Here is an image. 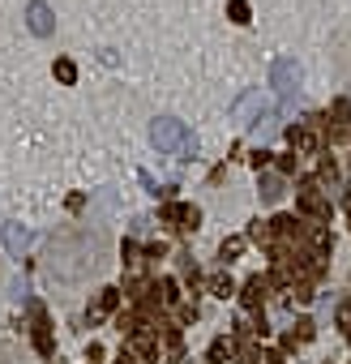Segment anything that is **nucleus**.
Masks as SVG:
<instances>
[{"label":"nucleus","instance_id":"f3484780","mask_svg":"<svg viewBox=\"0 0 351 364\" xmlns=\"http://www.w3.org/2000/svg\"><path fill=\"white\" fill-rule=\"evenodd\" d=\"M338 326H342V334H351V304L338 309Z\"/></svg>","mask_w":351,"mask_h":364},{"label":"nucleus","instance_id":"423d86ee","mask_svg":"<svg viewBox=\"0 0 351 364\" xmlns=\"http://www.w3.org/2000/svg\"><path fill=\"white\" fill-rule=\"evenodd\" d=\"M0 240H5L9 257H22V253L31 249V232H26L22 223H5V228H0Z\"/></svg>","mask_w":351,"mask_h":364},{"label":"nucleus","instance_id":"4468645a","mask_svg":"<svg viewBox=\"0 0 351 364\" xmlns=\"http://www.w3.org/2000/svg\"><path fill=\"white\" fill-rule=\"evenodd\" d=\"M210 287H215V296H223V300H227V296L236 291V287H232V279H223V274H219V279H215Z\"/></svg>","mask_w":351,"mask_h":364},{"label":"nucleus","instance_id":"20e7f679","mask_svg":"<svg viewBox=\"0 0 351 364\" xmlns=\"http://www.w3.org/2000/svg\"><path fill=\"white\" fill-rule=\"evenodd\" d=\"M270 86L279 90V99H283V103H291V99H296V90H300V65H296L291 56H279V60L270 65Z\"/></svg>","mask_w":351,"mask_h":364},{"label":"nucleus","instance_id":"f8f14e48","mask_svg":"<svg viewBox=\"0 0 351 364\" xmlns=\"http://www.w3.org/2000/svg\"><path fill=\"white\" fill-rule=\"evenodd\" d=\"M56 77H60L65 86H73V82H77V65H73V60H56Z\"/></svg>","mask_w":351,"mask_h":364},{"label":"nucleus","instance_id":"9b49d317","mask_svg":"<svg viewBox=\"0 0 351 364\" xmlns=\"http://www.w3.org/2000/svg\"><path fill=\"white\" fill-rule=\"evenodd\" d=\"M283 198V180L279 176H261V202H279Z\"/></svg>","mask_w":351,"mask_h":364},{"label":"nucleus","instance_id":"6e6552de","mask_svg":"<svg viewBox=\"0 0 351 364\" xmlns=\"http://www.w3.org/2000/svg\"><path fill=\"white\" fill-rule=\"evenodd\" d=\"M124 347H129V360H137V364H150V360H154V351H158V347H154V338H146V334H129V343H124Z\"/></svg>","mask_w":351,"mask_h":364},{"label":"nucleus","instance_id":"9d476101","mask_svg":"<svg viewBox=\"0 0 351 364\" xmlns=\"http://www.w3.org/2000/svg\"><path fill=\"white\" fill-rule=\"evenodd\" d=\"M291 146H296V154H313L317 150V133L313 129H291Z\"/></svg>","mask_w":351,"mask_h":364},{"label":"nucleus","instance_id":"ddd939ff","mask_svg":"<svg viewBox=\"0 0 351 364\" xmlns=\"http://www.w3.org/2000/svg\"><path fill=\"white\" fill-rule=\"evenodd\" d=\"M227 14H232V22H249V0H227Z\"/></svg>","mask_w":351,"mask_h":364},{"label":"nucleus","instance_id":"f257e3e1","mask_svg":"<svg viewBox=\"0 0 351 364\" xmlns=\"http://www.w3.org/2000/svg\"><path fill=\"white\" fill-rule=\"evenodd\" d=\"M99 249H103V240H99V236L90 240V236H82V232H60V236H52L48 270H52V274H60V279H77V274L94 270Z\"/></svg>","mask_w":351,"mask_h":364},{"label":"nucleus","instance_id":"0eeeda50","mask_svg":"<svg viewBox=\"0 0 351 364\" xmlns=\"http://www.w3.org/2000/svg\"><path fill=\"white\" fill-rule=\"evenodd\" d=\"M163 219H167V223H176V228H185V232L202 223L198 206H180V202H171V206H163Z\"/></svg>","mask_w":351,"mask_h":364},{"label":"nucleus","instance_id":"39448f33","mask_svg":"<svg viewBox=\"0 0 351 364\" xmlns=\"http://www.w3.org/2000/svg\"><path fill=\"white\" fill-rule=\"evenodd\" d=\"M26 26H31V35H39V39H48V35L56 31V14L48 9V0H31V5H26Z\"/></svg>","mask_w":351,"mask_h":364},{"label":"nucleus","instance_id":"a211bd4d","mask_svg":"<svg viewBox=\"0 0 351 364\" xmlns=\"http://www.w3.org/2000/svg\"><path fill=\"white\" fill-rule=\"evenodd\" d=\"M240 249H244V240L236 236V240H227V245H223V257H227V253H240Z\"/></svg>","mask_w":351,"mask_h":364},{"label":"nucleus","instance_id":"f03ea898","mask_svg":"<svg viewBox=\"0 0 351 364\" xmlns=\"http://www.w3.org/2000/svg\"><path fill=\"white\" fill-rule=\"evenodd\" d=\"M150 141H154L158 154H176V159H185V154L198 150V137L189 133L185 120H176V116H158V120L150 124Z\"/></svg>","mask_w":351,"mask_h":364},{"label":"nucleus","instance_id":"2eb2a0df","mask_svg":"<svg viewBox=\"0 0 351 364\" xmlns=\"http://www.w3.org/2000/svg\"><path fill=\"white\" fill-rule=\"evenodd\" d=\"M334 116H338L342 124H351V103H347V99H334Z\"/></svg>","mask_w":351,"mask_h":364},{"label":"nucleus","instance_id":"dca6fc26","mask_svg":"<svg viewBox=\"0 0 351 364\" xmlns=\"http://www.w3.org/2000/svg\"><path fill=\"white\" fill-rule=\"evenodd\" d=\"M261 296H266V291H261V279H253V283H249V296H244V300H249V304H257Z\"/></svg>","mask_w":351,"mask_h":364},{"label":"nucleus","instance_id":"7ed1b4c3","mask_svg":"<svg viewBox=\"0 0 351 364\" xmlns=\"http://www.w3.org/2000/svg\"><path fill=\"white\" fill-rule=\"evenodd\" d=\"M232 120L236 124H257V120H270V99L261 95V90H244L236 103H232Z\"/></svg>","mask_w":351,"mask_h":364},{"label":"nucleus","instance_id":"1a4fd4ad","mask_svg":"<svg viewBox=\"0 0 351 364\" xmlns=\"http://www.w3.org/2000/svg\"><path fill=\"white\" fill-rule=\"evenodd\" d=\"M300 210H304V215H317V219H325V215H330L325 198H321L313 185H308V189H300Z\"/></svg>","mask_w":351,"mask_h":364}]
</instances>
